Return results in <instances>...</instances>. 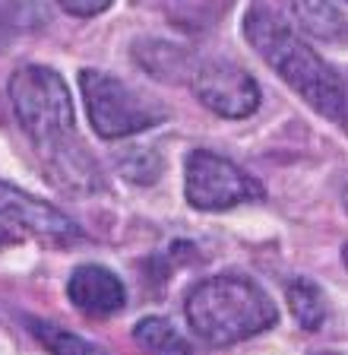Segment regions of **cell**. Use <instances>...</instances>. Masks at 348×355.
I'll list each match as a JSON object with an SVG mask.
<instances>
[{
    "instance_id": "1",
    "label": "cell",
    "mask_w": 348,
    "mask_h": 355,
    "mask_svg": "<svg viewBox=\"0 0 348 355\" xmlns=\"http://www.w3.org/2000/svg\"><path fill=\"white\" fill-rule=\"evenodd\" d=\"M10 102L54 184L76 193H92L102 187L95 159L76 137L70 89L57 70L42 64L19 67L10 76Z\"/></svg>"
},
{
    "instance_id": "2",
    "label": "cell",
    "mask_w": 348,
    "mask_h": 355,
    "mask_svg": "<svg viewBox=\"0 0 348 355\" xmlns=\"http://www.w3.org/2000/svg\"><path fill=\"white\" fill-rule=\"evenodd\" d=\"M244 38L311 108L326 114L333 124H345V83L339 70L326 64L291 29V22H285L273 7L257 0L244 16Z\"/></svg>"
},
{
    "instance_id": "3",
    "label": "cell",
    "mask_w": 348,
    "mask_h": 355,
    "mask_svg": "<svg viewBox=\"0 0 348 355\" xmlns=\"http://www.w3.org/2000/svg\"><path fill=\"white\" fill-rule=\"evenodd\" d=\"M187 320L203 343L215 349L259 336L279 320L273 298L247 276H209L187 292Z\"/></svg>"
},
{
    "instance_id": "4",
    "label": "cell",
    "mask_w": 348,
    "mask_h": 355,
    "mask_svg": "<svg viewBox=\"0 0 348 355\" xmlns=\"http://www.w3.org/2000/svg\"><path fill=\"white\" fill-rule=\"evenodd\" d=\"M80 89L86 98L92 130L104 140H124L134 133H146L168 118V111L156 98L143 96L130 83L104 70H82Z\"/></svg>"
},
{
    "instance_id": "5",
    "label": "cell",
    "mask_w": 348,
    "mask_h": 355,
    "mask_svg": "<svg viewBox=\"0 0 348 355\" xmlns=\"http://www.w3.org/2000/svg\"><path fill=\"white\" fill-rule=\"evenodd\" d=\"M184 193L187 203L193 209H203V213H219V209L263 200V187H259L257 178H250L231 159L215 155L209 149H193L187 155Z\"/></svg>"
},
{
    "instance_id": "6",
    "label": "cell",
    "mask_w": 348,
    "mask_h": 355,
    "mask_svg": "<svg viewBox=\"0 0 348 355\" xmlns=\"http://www.w3.org/2000/svg\"><path fill=\"white\" fill-rule=\"evenodd\" d=\"M190 89L200 98L203 108H209L219 118L228 121H244L259 108V86L244 67L231 64V60H193L190 73Z\"/></svg>"
},
{
    "instance_id": "7",
    "label": "cell",
    "mask_w": 348,
    "mask_h": 355,
    "mask_svg": "<svg viewBox=\"0 0 348 355\" xmlns=\"http://www.w3.org/2000/svg\"><path fill=\"white\" fill-rule=\"evenodd\" d=\"M0 225L19 229L26 235L48 238V241H73L80 238V225L57 207L32 197L23 187L0 181Z\"/></svg>"
},
{
    "instance_id": "8",
    "label": "cell",
    "mask_w": 348,
    "mask_h": 355,
    "mask_svg": "<svg viewBox=\"0 0 348 355\" xmlns=\"http://www.w3.org/2000/svg\"><path fill=\"white\" fill-rule=\"evenodd\" d=\"M67 298L86 318H114L127 304V286L102 263H80L67 279Z\"/></svg>"
},
{
    "instance_id": "9",
    "label": "cell",
    "mask_w": 348,
    "mask_h": 355,
    "mask_svg": "<svg viewBox=\"0 0 348 355\" xmlns=\"http://www.w3.org/2000/svg\"><path fill=\"white\" fill-rule=\"evenodd\" d=\"M134 58L143 70H149L158 80H178V76H187L193 67V54L178 48V44L158 42V38H143V42L134 44Z\"/></svg>"
},
{
    "instance_id": "10",
    "label": "cell",
    "mask_w": 348,
    "mask_h": 355,
    "mask_svg": "<svg viewBox=\"0 0 348 355\" xmlns=\"http://www.w3.org/2000/svg\"><path fill=\"white\" fill-rule=\"evenodd\" d=\"M134 340L149 355H203L178 327L165 318H143L134 327Z\"/></svg>"
},
{
    "instance_id": "11",
    "label": "cell",
    "mask_w": 348,
    "mask_h": 355,
    "mask_svg": "<svg viewBox=\"0 0 348 355\" xmlns=\"http://www.w3.org/2000/svg\"><path fill=\"white\" fill-rule=\"evenodd\" d=\"M289 304H291L295 320L301 324V330L313 333L326 324V314H329L326 295H323V288L313 279H307V276H297V279L289 282Z\"/></svg>"
},
{
    "instance_id": "12",
    "label": "cell",
    "mask_w": 348,
    "mask_h": 355,
    "mask_svg": "<svg viewBox=\"0 0 348 355\" xmlns=\"http://www.w3.org/2000/svg\"><path fill=\"white\" fill-rule=\"evenodd\" d=\"M291 10H295V19L317 38H339L345 29L342 13L329 0H291Z\"/></svg>"
},
{
    "instance_id": "13",
    "label": "cell",
    "mask_w": 348,
    "mask_h": 355,
    "mask_svg": "<svg viewBox=\"0 0 348 355\" xmlns=\"http://www.w3.org/2000/svg\"><path fill=\"white\" fill-rule=\"evenodd\" d=\"M29 330L35 333V340L51 355H108L92 340H82V336H76V333L64 330L57 324H48V320H29Z\"/></svg>"
},
{
    "instance_id": "14",
    "label": "cell",
    "mask_w": 348,
    "mask_h": 355,
    "mask_svg": "<svg viewBox=\"0 0 348 355\" xmlns=\"http://www.w3.org/2000/svg\"><path fill=\"white\" fill-rule=\"evenodd\" d=\"M149 155H156V149H127L124 162H120V168H124V175L134 181V184H152L158 178L156 168H146V159Z\"/></svg>"
},
{
    "instance_id": "15",
    "label": "cell",
    "mask_w": 348,
    "mask_h": 355,
    "mask_svg": "<svg viewBox=\"0 0 348 355\" xmlns=\"http://www.w3.org/2000/svg\"><path fill=\"white\" fill-rule=\"evenodd\" d=\"M60 7L67 10L70 16H98V13H104V10L111 7V0H57Z\"/></svg>"
},
{
    "instance_id": "16",
    "label": "cell",
    "mask_w": 348,
    "mask_h": 355,
    "mask_svg": "<svg viewBox=\"0 0 348 355\" xmlns=\"http://www.w3.org/2000/svg\"><path fill=\"white\" fill-rule=\"evenodd\" d=\"M13 10H16V0H0V44L16 32L19 13H13Z\"/></svg>"
},
{
    "instance_id": "17",
    "label": "cell",
    "mask_w": 348,
    "mask_h": 355,
    "mask_svg": "<svg viewBox=\"0 0 348 355\" xmlns=\"http://www.w3.org/2000/svg\"><path fill=\"white\" fill-rule=\"evenodd\" d=\"M10 241V235H7V229H3V225H0V248H3V244Z\"/></svg>"
}]
</instances>
